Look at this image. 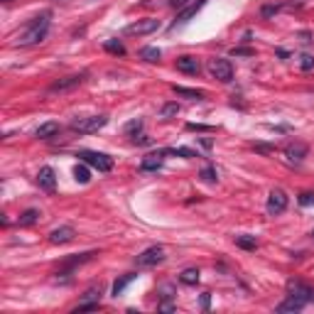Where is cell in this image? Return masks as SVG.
<instances>
[{
    "instance_id": "obj_32",
    "label": "cell",
    "mask_w": 314,
    "mask_h": 314,
    "mask_svg": "<svg viewBox=\"0 0 314 314\" xmlns=\"http://www.w3.org/2000/svg\"><path fill=\"white\" fill-rule=\"evenodd\" d=\"M300 69H302V71H312L314 69V54H302V57H300Z\"/></svg>"
},
{
    "instance_id": "obj_33",
    "label": "cell",
    "mask_w": 314,
    "mask_h": 314,
    "mask_svg": "<svg viewBox=\"0 0 314 314\" xmlns=\"http://www.w3.org/2000/svg\"><path fill=\"white\" fill-rule=\"evenodd\" d=\"M297 201H300L302 206H310V204H314V191H302V194L297 196Z\"/></svg>"
},
{
    "instance_id": "obj_30",
    "label": "cell",
    "mask_w": 314,
    "mask_h": 314,
    "mask_svg": "<svg viewBox=\"0 0 314 314\" xmlns=\"http://www.w3.org/2000/svg\"><path fill=\"white\" fill-rule=\"evenodd\" d=\"M162 152H165V155H177V157H184V160L196 157V152L189 150V147H170V150H162Z\"/></svg>"
},
{
    "instance_id": "obj_34",
    "label": "cell",
    "mask_w": 314,
    "mask_h": 314,
    "mask_svg": "<svg viewBox=\"0 0 314 314\" xmlns=\"http://www.w3.org/2000/svg\"><path fill=\"white\" fill-rule=\"evenodd\" d=\"M84 300H96V302H101V287H98V290H96V287L86 290V292H84Z\"/></svg>"
},
{
    "instance_id": "obj_35",
    "label": "cell",
    "mask_w": 314,
    "mask_h": 314,
    "mask_svg": "<svg viewBox=\"0 0 314 314\" xmlns=\"http://www.w3.org/2000/svg\"><path fill=\"white\" fill-rule=\"evenodd\" d=\"M170 2V7H175V10H184L187 5H191V0H167Z\"/></svg>"
},
{
    "instance_id": "obj_15",
    "label": "cell",
    "mask_w": 314,
    "mask_h": 314,
    "mask_svg": "<svg viewBox=\"0 0 314 314\" xmlns=\"http://www.w3.org/2000/svg\"><path fill=\"white\" fill-rule=\"evenodd\" d=\"M162 155H165V152L145 155L142 162H140V170H142V172H155V170H160V167H162Z\"/></svg>"
},
{
    "instance_id": "obj_26",
    "label": "cell",
    "mask_w": 314,
    "mask_h": 314,
    "mask_svg": "<svg viewBox=\"0 0 314 314\" xmlns=\"http://www.w3.org/2000/svg\"><path fill=\"white\" fill-rule=\"evenodd\" d=\"M160 57H162V52L157 47H142L140 49V59H145V62H150V64L160 62Z\"/></svg>"
},
{
    "instance_id": "obj_36",
    "label": "cell",
    "mask_w": 314,
    "mask_h": 314,
    "mask_svg": "<svg viewBox=\"0 0 314 314\" xmlns=\"http://www.w3.org/2000/svg\"><path fill=\"white\" fill-rule=\"evenodd\" d=\"M231 54L233 57H253V49H248V47H236Z\"/></svg>"
},
{
    "instance_id": "obj_1",
    "label": "cell",
    "mask_w": 314,
    "mask_h": 314,
    "mask_svg": "<svg viewBox=\"0 0 314 314\" xmlns=\"http://www.w3.org/2000/svg\"><path fill=\"white\" fill-rule=\"evenodd\" d=\"M49 27H52V12H42V15H37L35 20H30V25L25 27V32L15 40V45H17V47H32V45H40V42L47 40Z\"/></svg>"
},
{
    "instance_id": "obj_31",
    "label": "cell",
    "mask_w": 314,
    "mask_h": 314,
    "mask_svg": "<svg viewBox=\"0 0 314 314\" xmlns=\"http://www.w3.org/2000/svg\"><path fill=\"white\" fill-rule=\"evenodd\" d=\"M177 113H179V106H177V103H167V106H162L160 118H162V121H170V118L177 116Z\"/></svg>"
},
{
    "instance_id": "obj_40",
    "label": "cell",
    "mask_w": 314,
    "mask_h": 314,
    "mask_svg": "<svg viewBox=\"0 0 314 314\" xmlns=\"http://www.w3.org/2000/svg\"><path fill=\"white\" fill-rule=\"evenodd\" d=\"M160 310H165V312H172V310H175V305H172V302H162V305H160Z\"/></svg>"
},
{
    "instance_id": "obj_38",
    "label": "cell",
    "mask_w": 314,
    "mask_h": 314,
    "mask_svg": "<svg viewBox=\"0 0 314 314\" xmlns=\"http://www.w3.org/2000/svg\"><path fill=\"white\" fill-rule=\"evenodd\" d=\"M133 142H135V145H150V142H152V140H150V137H147V135H145V133H140V135H137V137H133Z\"/></svg>"
},
{
    "instance_id": "obj_25",
    "label": "cell",
    "mask_w": 314,
    "mask_h": 314,
    "mask_svg": "<svg viewBox=\"0 0 314 314\" xmlns=\"http://www.w3.org/2000/svg\"><path fill=\"white\" fill-rule=\"evenodd\" d=\"M37 219H40V211H37V209H27V211L20 214L17 224H20V226H32V224H37Z\"/></svg>"
},
{
    "instance_id": "obj_6",
    "label": "cell",
    "mask_w": 314,
    "mask_h": 314,
    "mask_svg": "<svg viewBox=\"0 0 314 314\" xmlns=\"http://www.w3.org/2000/svg\"><path fill=\"white\" fill-rule=\"evenodd\" d=\"M160 30V20H152V17H145V20H137L133 25L126 27V35H133V37H142V35H150Z\"/></svg>"
},
{
    "instance_id": "obj_2",
    "label": "cell",
    "mask_w": 314,
    "mask_h": 314,
    "mask_svg": "<svg viewBox=\"0 0 314 314\" xmlns=\"http://www.w3.org/2000/svg\"><path fill=\"white\" fill-rule=\"evenodd\" d=\"M76 157H79L81 162L91 165V167H93V170H98V172H111V170H113V157H111V155H106V152L79 150V152H76Z\"/></svg>"
},
{
    "instance_id": "obj_18",
    "label": "cell",
    "mask_w": 314,
    "mask_h": 314,
    "mask_svg": "<svg viewBox=\"0 0 314 314\" xmlns=\"http://www.w3.org/2000/svg\"><path fill=\"white\" fill-rule=\"evenodd\" d=\"M74 179H76L79 184H89V182H91V165H86V162L79 160V165L74 167Z\"/></svg>"
},
{
    "instance_id": "obj_8",
    "label": "cell",
    "mask_w": 314,
    "mask_h": 314,
    "mask_svg": "<svg viewBox=\"0 0 314 314\" xmlns=\"http://www.w3.org/2000/svg\"><path fill=\"white\" fill-rule=\"evenodd\" d=\"M268 214L270 216H277V214H282L285 209H287V194L282 191V189H275V191H270V196H268Z\"/></svg>"
},
{
    "instance_id": "obj_9",
    "label": "cell",
    "mask_w": 314,
    "mask_h": 314,
    "mask_svg": "<svg viewBox=\"0 0 314 314\" xmlns=\"http://www.w3.org/2000/svg\"><path fill=\"white\" fill-rule=\"evenodd\" d=\"M37 187L42 189V191H47V194H52L54 187H57V172L47 165V167H42L40 172H37Z\"/></svg>"
},
{
    "instance_id": "obj_43",
    "label": "cell",
    "mask_w": 314,
    "mask_h": 314,
    "mask_svg": "<svg viewBox=\"0 0 314 314\" xmlns=\"http://www.w3.org/2000/svg\"><path fill=\"white\" fill-rule=\"evenodd\" d=\"M2 2H10V0H2Z\"/></svg>"
},
{
    "instance_id": "obj_28",
    "label": "cell",
    "mask_w": 314,
    "mask_h": 314,
    "mask_svg": "<svg viewBox=\"0 0 314 314\" xmlns=\"http://www.w3.org/2000/svg\"><path fill=\"white\" fill-rule=\"evenodd\" d=\"M236 246L243 248V251H255L258 241H255V236H236Z\"/></svg>"
},
{
    "instance_id": "obj_21",
    "label": "cell",
    "mask_w": 314,
    "mask_h": 314,
    "mask_svg": "<svg viewBox=\"0 0 314 314\" xmlns=\"http://www.w3.org/2000/svg\"><path fill=\"white\" fill-rule=\"evenodd\" d=\"M133 280H137V275H135V272H128V275H123V277H118V280L113 282V297H118V295L126 290Z\"/></svg>"
},
{
    "instance_id": "obj_10",
    "label": "cell",
    "mask_w": 314,
    "mask_h": 314,
    "mask_svg": "<svg viewBox=\"0 0 314 314\" xmlns=\"http://www.w3.org/2000/svg\"><path fill=\"white\" fill-rule=\"evenodd\" d=\"M204 5H206V0H196V2H191V5H187V7H184V10H182V12H179V15L175 17V22L170 25V30H177V27L187 25L189 20H191V17H194V15H196V12H199V10L204 7Z\"/></svg>"
},
{
    "instance_id": "obj_22",
    "label": "cell",
    "mask_w": 314,
    "mask_h": 314,
    "mask_svg": "<svg viewBox=\"0 0 314 314\" xmlns=\"http://www.w3.org/2000/svg\"><path fill=\"white\" fill-rule=\"evenodd\" d=\"M201 280V272H199V268H187L182 275H179V282L182 285H196Z\"/></svg>"
},
{
    "instance_id": "obj_27",
    "label": "cell",
    "mask_w": 314,
    "mask_h": 314,
    "mask_svg": "<svg viewBox=\"0 0 314 314\" xmlns=\"http://www.w3.org/2000/svg\"><path fill=\"white\" fill-rule=\"evenodd\" d=\"M282 7H285V2H270V5H263V7H260V15H263L265 20H270V17H275Z\"/></svg>"
},
{
    "instance_id": "obj_11",
    "label": "cell",
    "mask_w": 314,
    "mask_h": 314,
    "mask_svg": "<svg viewBox=\"0 0 314 314\" xmlns=\"http://www.w3.org/2000/svg\"><path fill=\"white\" fill-rule=\"evenodd\" d=\"M84 81H86V74H71V76H64L59 81H54L52 91H69V89H74V86H79Z\"/></svg>"
},
{
    "instance_id": "obj_3",
    "label": "cell",
    "mask_w": 314,
    "mask_h": 314,
    "mask_svg": "<svg viewBox=\"0 0 314 314\" xmlns=\"http://www.w3.org/2000/svg\"><path fill=\"white\" fill-rule=\"evenodd\" d=\"M108 123V116H89V118H76L71 123V130L74 133H81V135H91V133H98L101 128Z\"/></svg>"
},
{
    "instance_id": "obj_12",
    "label": "cell",
    "mask_w": 314,
    "mask_h": 314,
    "mask_svg": "<svg viewBox=\"0 0 314 314\" xmlns=\"http://www.w3.org/2000/svg\"><path fill=\"white\" fill-rule=\"evenodd\" d=\"M177 71L189 74V76H196V74L201 71V64H199V59H196V57H189V54H184V57H179V59H177Z\"/></svg>"
},
{
    "instance_id": "obj_20",
    "label": "cell",
    "mask_w": 314,
    "mask_h": 314,
    "mask_svg": "<svg viewBox=\"0 0 314 314\" xmlns=\"http://www.w3.org/2000/svg\"><path fill=\"white\" fill-rule=\"evenodd\" d=\"M103 49H106L108 54L126 57V47H123V42H121V40H106V42H103Z\"/></svg>"
},
{
    "instance_id": "obj_41",
    "label": "cell",
    "mask_w": 314,
    "mask_h": 314,
    "mask_svg": "<svg viewBox=\"0 0 314 314\" xmlns=\"http://www.w3.org/2000/svg\"><path fill=\"white\" fill-rule=\"evenodd\" d=\"M199 142H201V145H204V147H206V150H211V140H209V137H201V140H199Z\"/></svg>"
},
{
    "instance_id": "obj_7",
    "label": "cell",
    "mask_w": 314,
    "mask_h": 314,
    "mask_svg": "<svg viewBox=\"0 0 314 314\" xmlns=\"http://www.w3.org/2000/svg\"><path fill=\"white\" fill-rule=\"evenodd\" d=\"M162 260H165V251H162L160 246H152V248L142 251L137 258H135L137 268H152V265H160Z\"/></svg>"
},
{
    "instance_id": "obj_14",
    "label": "cell",
    "mask_w": 314,
    "mask_h": 314,
    "mask_svg": "<svg viewBox=\"0 0 314 314\" xmlns=\"http://www.w3.org/2000/svg\"><path fill=\"white\" fill-rule=\"evenodd\" d=\"M307 145L305 142H290L287 147H285V157L290 160V162H302L305 157H307Z\"/></svg>"
},
{
    "instance_id": "obj_24",
    "label": "cell",
    "mask_w": 314,
    "mask_h": 314,
    "mask_svg": "<svg viewBox=\"0 0 314 314\" xmlns=\"http://www.w3.org/2000/svg\"><path fill=\"white\" fill-rule=\"evenodd\" d=\"M199 177H201V182H206V184H216V182H219V172H216L214 165H206V167L199 172Z\"/></svg>"
},
{
    "instance_id": "obj_4",
    "label": "cell",
    "mask_w": 314,
    "mask_h": 314,
    "mask_svg": "<svg viewBox=\"0 0 314 314\" xmlns=\"http://www.w3.org/2000/svg\"><path fill=\"white\" fill-rule=\"evenodd\" d=\"M209 71H211V76L219 79L221 84H228V81L233 79V66H231L228 59H211V62H209Z\"/></svg>"
},
{
    "instance_id": "obj_13",
    "label": "cell",
    "mask_w": 314,
    "mask_h": 314,
    "mask_svg": "<svg viewBox=\"0 0 314 314\" xmlns=\"http://www.w3.org/2000/svg\"><path fill=\"white\" fill-rule=\"evenodd\" d=\"M74 236H76V231H74L71 226H62V228H54V231L49 233V243H54V246L71 243V241H74Z\"/></svg>"
},
{
    "instance_id": "obj_23",
    "label": "cell",
    "mask_w": 314,
    "mask_h": 314,
    "mask_svg": "<svg viewBox=\"0 0 314 314\" xmlns=\"http://www.w3.org/2000/svg\"><path fill=\"white\" fill-rule=\"evenodd\" d=\"M142 128H145L142 118H133V121H128L126 123V135L133 140V137H137V135L142 133Z\"/></svg>"
},
{
    "instance_id": "obj_16",
    "label": "cell",
    "mask_w": 314,
    "mask_h": 314,
    "mask_svg": "<svg viewBox=\"0 0 314 314\" xmlns=\"http://www.w3.org/2000/svg\"><path fill=\"white\" fill-rule=\"evenodd\" d=\"M59 130H62V128H59L57 121H49V123H42V126L35 130V137H40V140H49V137H54Z\"/></svg>"
},
{
    "instance_id": "obj_29",
    "label": "cell",
    "mask_w": 314,
    "mask_h": 314,
    "mask_svg": "<svg viewBox=\"0 0 314 314\" xmlns=\"http://www.w3.org/2000/svg\"><path fill=\"white\" fill-rule=\"evenodd\" d=\"M96 310H101V302H96V300H84L74 307V312H96Z\"/></svg>"
},
{
    "instance_id": "obj_19",
    "label": "cell",
    "mask_w": 314,
    "mask_h": 314,
    "mask_svg": "<svg viewBox=\"0 0 314 314\" xmlns=\"http://www.w3.org/2000/svg\"><path fill=\"white\" fill-rule=\"evenodd\" d=\"M172 91L177 93V96H184L189 101H201L204 98V91H199V89H187V86H172Z\"/></svg>"
},
{
    "instance_id": "obj_39",
    "label": "cell",
    "mask_w": 314,
    "mask_h": 314,
    "mask_svg": "<svg viewBox=\"0 0 314 314\" xmlns=\"http://www.w3.org/2000/svg\"><path fill=\"white\" fill-rule=\"evenodd\" d=\"M209 305H211V292H204V295H201V310L206 312V310H209Z\"/></svg>"
},
{
    "instance_id": "obj_5",
    "label": "cell",
    "mask_w": 314,
    "mask_h": 314,
    "mask_svg": "<svg viewBox=\"0 0 314 314\" xmlns=\"http://www.w3.org/2000/svg\"><path fill=\"white\" fill-rule=\"evenodd\" d=\"M287 295H292V297H297L307 305L314 302V287L305 285L302 280H287Z\"/></svg>"
},
{
    "instance_id": "obj_42",
    "label": "cell",
    "mask_w": 314,
    "mask_h": 314,
    "mask_svg": "<svg viewBox=\"0 0 314 314\" xmlns=\"http://www.w3.org/2000/svg\"><path fill=\"white\" fill-rule=\"evenodd\" d=\"M310 238H312V241H314V231H312V233H310Z\"/></svg>"
},
{
    "instance_id": "obj_17",
    "label": "cell",
    "mask_w": 314,
    "mask_h": 314,
    "mask_svg": "<svg viewBox=\"0 0 314 314\" xmlns=\"http://www.w3.org/2000/svg\"><path fill=\"white\" fill-rule=\"evenodd\" d=\"M305 305H307V302H302V300H297V297L287 295V300H285V302H280V305L275 307V312H300Z\"/></svg>"
},
{
    "instance_id": "obj_37",
    "label": "cell",
    "mask_w": 314,
    "mask_h": 314,
    "mask_svg": "<svg viewBox=\"0 0 314 314\" xmlns=\"http://www.w3.org/2000/svg\"><path fill=\"white\" fill-rule=\"evenodd\" d=\"M187 130H199V133H209V130H214L211 126H199V123H187Z\"/></svg>"
}]
</instances>
